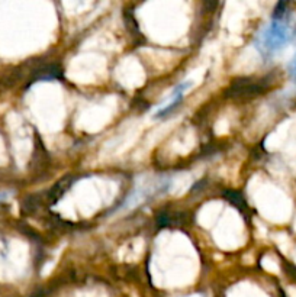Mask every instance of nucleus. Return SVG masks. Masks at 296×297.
Returning <instances> with one entry per match:
<instances>
[{
  "label": "nucleus",
  "instance_id": "nucleus-1",
  "mask_svg": "<svg viewBox=\"0 0 296 297\" xmlns=\"http://www.w3.org/2000/svg\"><path fill=\"white\" fill-rule=\"evenodd\" d=\"M292 38L294 31L291 28L289 17L272 19V22L264 26L262 32L257 33V36L254 38V47L267 58L285 48V45H288Z\"/></svg>",
  "mask_w": 296,
  "mask_h": 297
},
{
  "label": "nucleus",
  "instance_id": "nucleus-2",
  "mask_svg": "<svg viewBox=\"0 0 296 297\" xmlns=\"http://www.w3.org/2000/svg\"><path fill=\"white\" fill-rule=\"evenodd\" d=\"M192 86V82L190 80H186V82L180 83L179 86H176V89L171 92V96H170V100L164 103V104H161V107L154 113V116L157 117V119H163V117H167V116H170L179 106H180V103L184 99V95H186V90L189 89Z\"/></svg>",
  "mask_w": 296,
  "mask_h": 297
},
{
  "label": "nucleus",
  "instance_id": "nucleus-3",
  "mask_svg": "<svg viewBox=\"0 0 296 297\" xmlns=\"http://www.w3.org/2000/svg\"><path fill=\"white\" fill-rule=\"evenodd\" d=\"M263 80L260 82H251V80H240L235 82L230 89V96L232 98H244V96H254L260 95L263 90H266V84H263Z\"/></svg>",
  "mask_w": 296,
  "mask_h": 297
},
{
  "label": "nucleus",
  "instance_id": "nucleus-4",
  "mask_svg": "<svg viewBox=\"0 0 296 297\" xmlns=\"http://www.w3.org/2000/svg\"><path fill=\"white\" fill-rule=\"evenodd\" d=\"M225 198H227L228 201H231L232 204L238 206V207H241V206L246 204V203H244V198H243V196H241L238 192H232V190L225 192Z\"/></svg>",
  "mask_w": 296,
  "mask_h": 297
},
{
  "label": "nucleus",
  "instance_id": "nucleus-5",
  "mask_svg": "<svg viewBox=\"0 0 296 297\" xmlns=\"http://www.w3.org/2000/svg\"><path fill=\"white\" fill-rule=\"evenodd\" d=\"M288 71H289L291 79L296 83V55L291 60V63H289V66H288Z\"/></svg>",
  "mask_w": 296,
  "mask_h": 297
},
{
  "label": "nucleus",
  "instance_id": "nucleus-6",
  "mask_svg": "<svg viewBox=\"0 0 296 297\" xmlns=\"http://www.w3.org/2000/svg\"><path fill=\"white\" fill-rule=\"evenodd\" d=\"M286 271H288V274H289L294 280H296V265L288 264L286 265Z\"/></svg>",
  "mask_w": 296,
  "mask_h": 297
}]
</instances>
